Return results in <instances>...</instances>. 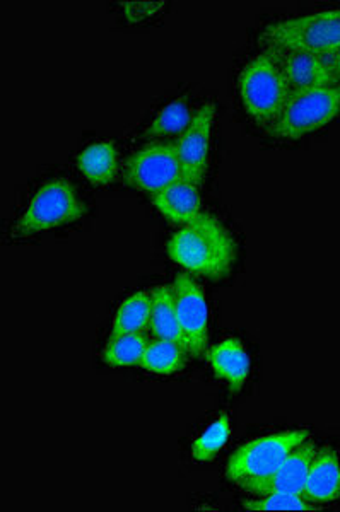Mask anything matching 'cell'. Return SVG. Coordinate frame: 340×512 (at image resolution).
Instances as JSON below:
<instances>
[{"mask_svg":"<svg viewBox=\"0 0 340 512\" xmlns=\"http://www.w3.org/2000/svg\"><path fill=\"white\" fill-rule=\"evenodd\" d=\"M168 256L190 274L211 280H223L233 272L236 250L235 238L223 222L209 212L182 226L168 241Z\"/></svg>","mask_w":340,"mask_h":512,"instance_id":"6da1fadb","label":"cell"},{"mask_svg":"<svg viewBox=\"0 0 340 512\" xmlns=\"http://www.w3.org/2000/svg\"><path fill=\"white\" fill-rule=\"evenodd\" d=\"M238 93L248 117L260 127H269L279 117L291 89L276 52L264 48V52L248 60L238 76Z\"/></svg>","mask_w":340,"mask_h":512,"instance_id":"7a4b0ae2","label":"cell"},{"mask_svg":"<svg viewBox=\"0 0 340 512\" xmlns=\"http://www.w3.org/2000/svg\"><path fill=\"white\" fill-rule=\"evenodd\" d=\"M260 45L281 52L323 55L340 47V9L318 11L270 23L260 33Z\"/></svg>","mask_w":340,"mask_h":512,"instance_id":"3957f363","label":"cell"},{"mask_svg":"<svg viewBox=\"0 0 340 512\" xmlns=\"http://www.w3.org/2000/svg\"><path fill=\"white\" fill-rule=\"evenodd\" d=\"M308 437L310 432L303 429L257 437L229 456L226 475L231 482L240 485L241 489L248 490L255 483L272 477L289 454L308 441Z\"/></svg>","mask_w":340,"mask_h":512,"instance_id":"277c9868","label":"cell"},{"mask_svg":"<svg viewBox=\"0 0 340 512\" xmlns=\"http://www.w3.org/2000/svg\"><path fill=\"white\" fill-rule=\"evenodd\" d=\"M86 212L88 207L84 204L83 198L79 197L71 181L57 178L36 190L30 204L12 227V236L26 238L67 226L72 222L81 221Z\"/></svg>","mask_w":340,"mask_h":512,"instance_id":"5b68a950","label":"cell"},{"mask_svg":"<svg viewBox=\"0 0 340 512\" xmlns=\"http://www.w3.org/2000/svg\"><path fill=\"white\" fill-rule=\"evenodd\" d=\"M340 115V84L291 93L279 117L267 127L276 139H299Z\"/></svg>","mask_w":340,"mask_h":512,"instance_id":"8992f818","label":"cell"},{"mask_svg":"<svg viewBox=\"0 0 340 512\" xmlns=\"http://www.w3.org/2000/svg\"><path fill=\"white\" fill-rule=\"evenodd\" d=\"M124 181L139 192L154 193L165 190L182 180V168L173 140H151L125 161Z\"/></svg>","mask_w":340,"mask_h":512,"instance_id":"52a82bcc","label":"cell"},{"mask_svg":"<svg viewBox=\"0 0 340 512\" xmlns=\"http://www.w3.org/2000/svg\"><path fill=\"white\" fill-rule=\"evenodd\" d=\"M176 316L182 328L188 354H204L209 342V308L206 292L188 274H178L171 284Z\"/></svg>","mask_w":340,"mask_h":512,"instance_id":"ba28073f","label":"cell"},{"mask_svg":"<svg viewBox=\"0 0 340 512\" xmlns=\"http://www.w3.org/2000/svg\"><path fill=\"white\" fill-rule=\"evenodd\" d=\"M216 120V105L207 101L194 111L187 130L175 140L182 168V180L200 187L206 180L211 152L212 125Z\"/></svg>","mask_w":340,"mask_h":512,"instance_id":"9c48e42d","label":"cell"},{"mask_svg":"<svg viewBox=\"0 0 340 512\" xmlns=\"http://www.w3.org/2000/svg\"><path fill=\"white\" fill-rule=\"evenodd\" d=\"M272 52H276L282 74L288 81L291 93L339 84L322 55L310 52H281V50H272Z\"/></svg>","mask_w":340,"mask_h":512,"instance_id":"30bf717a","label":"cell"},{"mask_svg":"<svg viewBox=\"0 0 340 512\" xmlns=\"http://www.w3.org/2000/svg\"><path fill=\"white\" fill-rule=\"evenodd\" d=\"M315 453H317L315 443L305 441L301 446L294 449L293 453L289 454L286 461L277 468V472L272 477L267 478L264 482L255 483L245 492L252 495L272 494V492L303 494Z\"/></svg>","mask_w":340,"mask_h":512,"instance_id":"8fae6325","label":"cell"},{"mask_svg":"<svg viewBox=\"0 0 340 512\" xmlns=\"http://www.w3.org/2000/svg\"><path fill=\"white\" fill-rule=\"evenodd\" d=\"M303 497L313 506H325L340 499V460L330 446L317 449L306 478Z\"/></svg>","mask_w":340,"mask_h":512,"instance_id":"7c38bea8","label":"cell"},{"mask_svg":"<svg viewBox=\"0 0 340 512\" xmlns=\"http://www.w3.org/2000/svg\"><path fill=\"white\" fill-rule=\"evenodd\" d=\"M207 361L217 378L228 383L231 393H240L250 376L252 362L245 345L238 338H224L207 352Z\"/></svg>","mask_w":340,"mask_h":512,"instance_id":"4fadbf2b","label":"cell"},{"mask_svg":"<svg viewBox=\"0 0 340 512\" xmlns=\"http://www.w3.org/2000/svg\"><path fill=\"white\" fill-rule=\"evenodd\" d=\"M153 205L168 221L188 224L204 212L199 187L185 180H178L161 192L151 195Z\"/></svg>","mask_w":340,"mask_h":512,"instance_id":"5bb4252c","label":"cell"},{"mask_svg":"<svg viewBox=\"0 0 340 512\" xmlns=\"http://www.w3.org/2000/svg\"><path fill=\"white\" fill-rule=\"evenodd\" d=\"M147 332L153 338L171 340V342L185 347L182 328H180L178 316H176L175 299H173L171 286H158L151 291V315H149Z\"/></svg>","mask_w":340,"mask_h":512,"instance_id":"9a60e30c","label":"cell"},{"mask_svg":"<svg viewBox=\"0 0 340 512\" xmlns=\"http://www.w3.org/2000/svg\"><path fill=\"white\" fill-rule=\"evenodd\" d=\"M77 168L93 185H110L120 168L117 146L113 142H94L77 156Z\"/></svg>","mask_w":340,"mask_h":512,"instance_id":"2e32d148","label":"cell"},{"mask_svg":"<svg viewBox=\"0 0 340 512\" xmlns=\"http://www.w3.org/2000/svg\"><path fill=\"white\" fill-rule=\"evenodd\" d=\"M188 350L183 345L171 342V340H161V338H151L147 344L146 352L142 355L139 367L146 369L149 373L170 374L182 371L187 366Z\"/></svg>","mask_w":340,"mask_h":512,"instance_id":"e0dca14e","label":"cell"},{"mask_svg":"<svg viewBox=\"0 0 340 512\" xmlns=\"http://www.w3.org/2000/svg\"><path fill=\"white\" fill-rule=\"evenodd\" d=\"M194 118V111L190 110L185 98L173 99L165 108L159 110L151 125L144 130V139L166 140L170 137H180L187 130Z\"/></svg>","mask_w":340,"mask_h":512,"instance_id":"ac0fdd59","label":"cell"},{"mask_svg":"<svg viewBox=\"0 0 340 512\" xmlns=\"http://www.w3.org/2000/svg\"><path fill=\"white\" fill-rule=\"evenodd\" d=\"M149 315H151V292H135L118 306L110 337L125 335V333L147 332Z\"/></svg>","mask_w":340,"mask_h":512,"instance_id":"d6986e66","label":"cell"},{"mask_svg":"<svg viewBox=\"0 0 340 512\" xmlns=\"http://www.w3.org/2000/svg\"><path fill=\"white\" fill-rule=\"evenodd\" d=\"M149 338L146 333H125L117 337H108L101 350V359L112 367H130L141 364Z\"/></svg>","mask_w":340,"mask_h":512,"instance_id":"ffe728a7","label":"cell"},{"mask_svg":"<svg viewBox=\"0 0 340 512\" xmlns=\"http://www.w3.org/2000/svg\"><path fill=\"white\" fill-rule=\"evenodd\" d=\"M229 436H231V422H229V415L223 414L209 425V429L202 436L197 437L192 448L194 460L199 463L211 461L226 446Z\"/></svg>","mask_w":340,"mask_h":512,"instance_id":"44dd1931","label":"cell"},{"mask_svg":"<svg viewBox=\"0 0 340 512\" xmlns=\"http://www.w3.org/2000/svg\"><path fill=\"white\" fill-rule=\"evenodd\" d=\"M247 511H317L318 507L306 501L301 494L272 492V494L255 495V499L243 502Z\"/></svg>","mask_w":340,"mask_h":512,"instance_id":"7402d4cb","label":"cell"},{"mask_svg":"<svg viewBox=\"0 0 340 512\" xmlns=\"http://www.w3.org/2000/svg\"><path fill=\"white\" fill-rule=\"evenodd\" d=\"M323 60L329 65V69L332 70L335 79L340 84V47L335 48L332 52L323 53Z\"/></svg>","mask_w":340,"mask_h":512,"instance_id":"603a6c76","label":"cell"}]
</instances>
